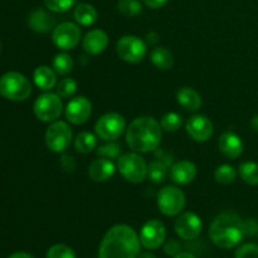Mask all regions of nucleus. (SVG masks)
I'll return each mask as SVG.
<instances>
[{"instance_id":"f257e3e1","label":"nucleus","mask_w":258,"mask_h":258,"mask_svg":"<svg viewBox=\"0 0 258 258\" xmlns=\"http://www.w3.org/2000/svg\"><path fill=\"white\" fill-rule=\"evenodd\" d=\"M140 247V237L135 229L126 224H117L103 236L98 258H138Z\"/></svg>"},{"instance_id":"f03ea898","label":"nucleus","mask_w":258,"mask_h":258,"mask_svg":"<svg viewBox=\"0 0 258 258\" xmlns=\"http://www.w3.org/2000/svg\"><path fill=\"white\" fill-rule=\"evenodd\" d=\"M163 128L160 122L150 116L136 117L126 128V143L135 153L155 151L160 146Z\"/></svg>"},{"instance_id":"7ed1b4c3","label":"nucleus","mask_w":258,"mask_h":258,"mask_svg":"<svg viewBox=\"0 0 258 258\" xmlns=\"http://www.w3.org/2000/svg\"><path fill=\"white\" fill-rule=\"evenodd\" d=\"M244 234V222L234 212L218 214L209 227L212 242L223 249H231L241 243Z\"/></svg>"},{"instance_id":"20e7f679","label":"nucleus","mask_w":258,"mask_h":258,"mask_svg":"<svg viewBox=\"0 0 258 258\" xmlns=\"http://www.w3.org/2000/svg\"><path fill=\"white\" fill-rule=\"evenodd\" d=\"M32 95V83L19 72L4 73L0 77V96L9 101L22 102Z\"/></svg>"},{"instance_id":"39448f33","label":"nucleus","mask_w":258,"mask_h":258,"mask_svg":"<svg viewBox=\"0 0 258 258\" xmlns=\"http://www.w3.org/2000/svg\"><path fill=\"white\" fill-rule=\"evenodd\" d=\"M116 166H117L118 171L123 176V179H126L130 183H143L148 178L149 165L146 164L145 159L135 151L118 156Z\"/></svg>"},{"instance_id":"423d86ee","label":"nucleus","mask_w":258,"mask_h":258,"mask_svg":"<svg viewBox=\"0 0 258 258\" xmlns=\"http://www.w3.org/2000/svg\"><path fill=\"white\" fill-rule=\"evenodd\" d=\"M33 110H34V115L37 116L38 120L42 122H54L62 115V97L53 92L43 93L35 100Z\"/></svg>"},{"instance_id":"0eeeda50","label":"nucleus","mask_w":258,"mask_h":258,"mask_svg":"<svg viewBox=\"0 0 258 258\" xmlns=\"http://www.w3.org/2000/svg\"><path fill=\"white\" fill-rule=\"evenodd\" d=\"M185 203V194L176 186L168 185L158 193V208L166 217L179 216Z\"/></svg>"},{"instance_id":"6e6552de","label":"nucleus","mask_w":258,"mask_h":258,"mask_svg":"<svg viewBox=\"0 0 258 258\" xmlns=\"http://www.w3.org/2000/svg\"><path fill=\"white\" fill-rule=\"evenodd\" d=\"M45 145L53 153H64L72 141V130L64 121H54L45 131Z\"/></svg>"},{"instance_id":"1a4fd4ad","label":"nucleus","mask_w":258,"mask_h":258,"mask_svg":"<svg viewBox=\"0 0 258 258\" xmlns=\"http://www.w3.org/2000/svg\"><path fill=\"white\" fill-rule=\"evenodd\" d=\"M125 128L126 121L123 116L116 112H108L98 118L95 125V133L101 140L115 141L122 135Z\"/></svg>"},{"instance_id":"9d476101","label":"nucleus","mask_w":258,"mask_h":258,"mask_svg":"<svg viewBox=\"0 0 258 258\" xmlns=\"http://www.w3.org/2000/svg\"><path fill=\"white\" fill-rule=\"evenodd\" d=\"M118 57L127 63H139L148 54V47L143 39L136 35H123L116 44Z\"/></svg>"},{"instance_id":"9b49d317","label":"nucleus","mask_w":258,"mask_h":258,"mask_svg":"<svg viewBox=\"0 0 258 258\" xmlns=\"http://www.w3.org/2000/svg\"><path fill=\"white\" fill-rule=\"evenodd\" d=\"M52 40L57 48L62 50H71L77 47L81 40V29L75 23L64 22L53 29Z\"/></svg>"},{"instance_id":"f8f14e48","label":"nucleus","mask_w":258,"mask_h":258,"mask_svg":"<svg viewBox=\"0 0 258 258\" xmlns=\"http://www.w3.org/2000/svg\"><path fill=\"white\" fill-rule=\"evenodd\" d=\"M139 237L141 244L146 249H156L165 242L166 228L163 222L158 219H150L141 227Z\"/></svg>"},{"instance_id":"ddd939ff","label":"nucleus","mask_w":258,"mask_h":258,"mask_svg":"<svg viewBox=\"0 0 258 258\" xmlns=\"http://www.w3.org/2000/svg\"><path fill=\"white\" fill-rule=\"evenodd\" d=\"M176 234L181 239L185 241H193L198 238L203 229L202 219L193 212H185L183 214H179L174 224Z\"/></svg>"},{"instance_id":"4468645a","label":"nucleus","mask_w":258,"mask_h":258,"mask_svg":"<svg viewBox=\"0 0 258 258\" xmlns=\"http://www.w3.org/2000/svg\"><path fill=\"white\" fill-rule=\"evenodd\" d=\"M92 113V103L85 96L73 97L64 108V115L67 121L73 125H82L90 118Z\"/></svg>"},{"instance_id":"2eb2a0df","label":"nucleus","mask_w":258,"mask_h":258,"mask_svg":"<svg viewBox=\"0 0 258 258\" xmlns=\"http://www.w3.org/2000/svg\"><path fill=\"white\" fill-rule=\"evenodd\" d=\"M188 135L198 143H206L213 136V123L207 116L194 115L188 118L185 123Z\"/></svg>"},{"instance_id":"dca6fc26","label":"nucleus","mask_w":258,"mask_h":258,"mask_svg":"<svg viewBox=\"0 0 258 258\" xmlns=\"http://www.w3.org/2000/svg\"><path fill=\"white\" fill-rule=\"evenodd\" d=\"M155 151L156 158L155 160H153L149 164L148 176L153 183L160 184L163 183L166 179V176H168L170 168L174 164V160L170 155L165 154L164 151L159 150V149H156Z\"/></svg>"},{"instance_id":"f3484780","label":"nucleus","mask_w":258,"mask_h":258,"mask_svg":"<svg viewBox=\"0 0 258 258\" xmlns=\"http://www.w3.org/2000/svg\"><path fill=\"white\" fill-rule=\"evenodd\" d=\"M219 151L228 159H237L243 153V143L233 131H226L218 140Z\"/></svg>"},{"instance_id":"a211bd4d","label":"nucleus","mask_w":258,"mask_h":258,"mask_svg":"<svg viewBox=\"0 0 258 258\" xmlns=\"http://www.w3.org/2000/svg\"><path fill=\"white\" fill-rule=\"evenodd\" d=\"M197 166L196 164L189 160H180L178 163L173 164L170 168V179L175 184L179 185H188L196 179L197 176Z\"/></svg>"},{"instance_id":"6ab92c4d","label":"nucleus","mask_w":258,"mask_h":258,"mask_svg":"<svg viewBox=\"0 0 258 258\" xmlns=\"http://www.w3.org/2000/svg\"><path fill=\"white\" fill-rule=\"evenodd\" d=\"M108 45V35L102 29H92L85 35L82 47L91 55L101 54Z\"/></svg>"},{"instance_id":"aec40b11","label":"nucleus","mask_w":258,"mask_h":258,"mask_svg":"<svg viewBox=\"0 0 258 258\" xmlns=\"http://www.w3.org/2000/svg\"><path fill=\"white\" fill-rule=\"evenodd\" d=\"M28 23H29L30 29L37 33H42V34L49 33L57 27L55 18L44 9H35L34 12H32Z\"/></svg>"},{"instance_id":"412c9836","label":"nucleus","mask_w":258,"mask_h":258,"mask_svg":"<svg viewBox=\"0 0 258 258\" xmlns=\"http://www.w3.org/2000/svg\"><path fill=\"white\" fill-rule=\"evenodd\" d=\"M116 166L110 159L100 158L95 159L92 163L88 165V176L92 179L93 181H107L111 179L115 174Z\"/></svg>"},{"instance_id":"4be33fe9","label":"nucleus","mask_w":258,"mask_h":258,"mask_svg":"<svg viewBox=\"0 0 258 258\" xmlns=\"http://www.w3.org/2000/svg\"><path fill=\"white\" fill-rule=\"evenodd\" d=\"M176 100L178 103L189 112H196L202 107V96L198 91L191 87H181L176 92Z\"/></svg>"},{"instance_id":"5701e85b","label":"nucleus","mask_w":258,"mask_h":258,"mask_svg":"<svg viewBox=\"0 0 258 258\" xmlns=\"http://www.w3.org/2000/svg\"><path fill=\"white\" fill-rule=\"evenodd\" d=\"M34 83L43 91H50L57 86V73L48 66H39L33 73Z\"/></svg>"},{"instance_id":"b1692460","label":"nucleus","mask_w":258,"mask_h":258,"mask_svg":"<svg viewBox=\"0 0 258 258\" xmlns=\"http://www.w3.org/2000/svg\"><path fill=\"white\" fill-rule=\"evenodd\" d=\"M75 19L76 22L80 23L83 27H90V25L95 24L97 22V10L95 9V7H92L91 4H87V3H81L76 7L75 13Z\"/></svg>"},{"instance_id":"393cba45","label":"nucleus","mask_w":258,"mask_h":258,"mask_svg":"<svg viewBox=\"0 0 258 258\" xmlns=\"http://www.w3.org/2000/svg\"><path fill=\"white\" fill-rule=\"evenodd\" d=\"M150 59L156 68L163 71L170 70L174 66L173 53L164 47H156L151 50Z\"/></svg>"},{"instance_id":"a878e982","label":"nucleus","mask_w":258,"mask_h":258,"mask_svg":"<svg viewBox=\"0 0 258 258\" xmlns=\"http://www.w3.org/2000/svg\"><path fill=\"white\" fill-rule=\"evenodd\" d=\"M75 148L81 154H90L97 148V138L93 134L82 131L76 136Z\"/></svg>"},{"instance_id":"bb28decb","label":"nucleus","mask_w":258,"mask_h":258,"mask_svg":"<svg viewBox=\"0 0 258 258\" xmlns=\"http://www.w3.org/2000/svg\"><path fill=\"white\" fill-rule=\"evenodd\" d=\"M238 174L244 183L249 185H258V164L254 161H246L239 165Z\"/></svg>"},{"instance_id":"cd10ccee","label":"nucleus","mask_w":258,"mask_h":258,"mask_svg":"<svg viewBox=\"0 0 258 258\" xmlns=\"http://www.w3.org/2000/svg\"><path fill=\"white\" fill-rule=\"evenodd\" d=\"M53 70L55 71L57 75L66 76L68 73L72 72L73 70V59L70 54H67L66 52L58 53L54 55L52 62Z\"/></svg>"},{"instance_id":"c85d7f7f","label":"nucleus","mask_w":258,"mask_h":258,"mask_svg":"<svg viewBox=\"0 0 258 258\" xmlns=\"http://www.w3.org/2000/svg\"><path fill=\"white\" fill-rule=\"evenodd\" d=\"M214 179H216L217 183L228 185V184H232L237 179V171L232 165L223 164V165H219L216 169V171H214Z\"/></svg>"},{"instance_id":"c756f323","label":"nucleus","mask_w":258,"mask_h":258,"mask_svg":"<svg viewBox=\"0 0 258 258\" xmlns=\"http://www.w3.org/2000/svg\"><path fill=\"white\" fill-rule=\"evenodd\" d=\"M160 125L163 130L174 133V131H178L183 125V117L176 112H168L161 117Z\"/></svg>"},{"instance_id":"7c9ffc66","label":"nucleus","mask_w":258,"mask_h":258,"mask_svg":"<svg viewBox=\"0 0 258 258\" xmlns=\"http://www.w3.org/2000/svg\"><path fill=\"white\" fill-rule=\"evenodd\" d=\"M117 8L125 17H138L143 12V5L139 0H118Z\"/></svg>"},{"instance_id":"2f4dec72","label":"nucleus","mask_w":258,"mask_h":258,"mask_svg":"<svg viewBox=\"0 0 258 258\" xmlns=\"http://www.w3.org/2000/svg\"><path fill=\"white\" fill-rule=\"evenodd\" d=\"M57 95L62 98H68L73 96L77 91V82L73 78H63L55 86Z\"/></svg>"},{"instance_id":"473e14b6","label":"nucleus","mask_w":258,"mask_h":258,"mask_svg":"<svg viewBox=\"0 0 258 258\" xmlns=\"http://www.w3.org/2000/svg\"><path fill=\"white\" fill-rule=\"evenodd\" d=\"M96 154H97L100 158H106V159H118L121 154V145L117 143H113V141H110L106 145L100 146L96 150Z\"/></svg>"},{"instance_id":"72a5a7b5","label":"nucleus","mask_w":258,"mask_h":258,"mask_svg":"<svg viewBox=\"0 0 258 258\" xmlns=\"http://www.w3.org/2000/svg\"><path fill=\"white\" fill-rule=\"evenodd\" d=\"M47 258H76V253L67 244L58 243L48 249Z\"/></svg>"},{"instance_id":"f704fd0d","label":"nucleus","mask_w":258,"mask_h":258,"mask_svg":"<svg viewBox=\"0 0 258 258\" xmlns=\"http://www.w3.org/2000/svg\"><path fill=\"white\" fill-rule=\"evenodd\" d=\"M49 12L63 13L75 5L76 0H43Z\"/></svg>"},{"instance_id":"c9c22d12","label":"nucleus","mask_w":258,"mask_h":258,"mask_svg":"<svg viewBox=\"0 0 258 258\" xmlns=\"http://www.w3.org/2000/svg\"><path fill=\"white\" fill-rule=\"evenodd\" d=\"M236 258H258V244H242L236 251Z\"/></svg>"},{"instance_id":"e433bc0d","label":"nucleus","mask_w":258,"mask_h":258,"mask_svg":"<svg viewBox=\"0 0 258 258\" xmlns=\"http://www.w3.org/2000/svg\"><path fill=\"white\" fill-rule=\"evenodd\" d=\"M181 249V244L180 242L176 241V239H170V241L166 242L165 244H164V252H165L168 256H175V254H178L179 252Z\"/></svg>"},{"instance_id":"4c0bfd02","label":"nucleus","mask_w":258,"mask_h":258,"mask_svg":"<svg viewBox=\"0 0 258 258\" xmlns=\"http://www.w3.org/2000/svg\"><path fill=\"white\" fill-rule=\"evenodd\" d=\"M60 166H62L63 170L67 171V173H72L76 168L75 158L71 155H66V154L62 155V158H60Z\"/></svg>"},{"instance_id":"58836bf2","label":"nucleus","mask_w":258,"mask_h":258,"mask_svg":"<svg viewBox=\"0 0 258 258\" xmlns=\"http://www.w3.org/2000/svg\"><path fill=\"white\" fill-rule=\"evenodd\" d=\"M145 3L146 7L151 8V9H159V8L164 7L169 0H143Z\"/></svg>"},{"instance_id":"ea45409f","label":"nucleus","mask_w":258,"mask_h":258,"mask_svg":"<svg viewBox=\"0 0 258 258\" xmlns=\"http://www.w3.org/2000/svg\"><path fill=\"white\" fill-rule=\"evenodd\" d=\"M8 258H34L32 254L27 253V252H15V253L10 254Z\"/></svg>"},{"instance_id":"a19ab883","label":"nucleus","mask_w":258,"mask_h":258,"mask_svg":"<svg viewBox=\"0 0 258 258\" xmlns=\"http://www.w3.org/2000/svg\"><path fill=\"white\" fill-rule=\"evenodd\" d=\"M174 258H197L193 253L190 252H179L178 254H175Z\"/></svg>"},{"instance_id":"79ce46f5","label":"nucleus","mask_w":258,"mask_h":258,"mask_svg":"<svg viewBox=\"0 0 258 258\" xmlns=\"http://www.w3.org/2000/svg\"><path fill=\"white\" fill-rule=\"evenodd\" d=\"M251 127L258 133V115H254L251 120Z\"/></svg>"},{"instance_id":"37998d69","label":"nucleus","mask_w":258,"mask_h":258,"mask_svg":"<svg viewBox=\"0 0 258 258\" xmlns=\"http://www.w3.org/2000/svg\"><path fill=\"white\" fill-rule=\"evenodd\" d=\"M139 258H156V256L150 252H144V253L139 254Z\"/></svg>"},{"instance_id":"c03bdc74","label":"nucleus","mask_w":258,"mask_h":258,"mask_svg":"<svg viewBox=\"0 0 258 258\" xmlns=\"http://www.w3.org/2000/svg\"><path fill=\"white\" fill-rule=\"evenodd\" d=\"M0 52H2V43H0Z\"/></svg>"}]
</instances>
